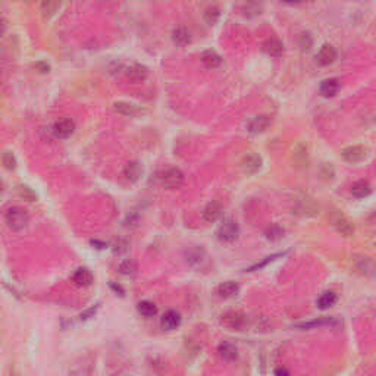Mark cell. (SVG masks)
Wrapping results in <instances>:
<instances>
[{
    "mask_svg": "<svg viewBox=\"0 0 376 376\" xmlns=\"http://www.w3.org/2000/svg\"><path fill=\"white\" fill-rule=\"evenodd\" d=\"M179 323H181V316H179V313H178V312H175V310H169V312H166V313L163 315V318L160 319V325H162V328H163V329H166V331L176 329V328L179 326Z\"/></svg>",
    "mask_w": 376,
    "mask_h": 376,
    "instance_id": "cell-11",
    "label": "cell"
},
{
    "mask_svg": "<svg viewBox=\"0 0 376 376\" xmlns=\"http://www.w3.org/2000/svg\"><path fill=\"white\" fill-rule=\"evenodd\" d=\"M74 130H75V125L68 118L57 121L56 124L53 125V134H55V137H57V138H68V137H71Z\"/></svg>",
    "mask_w": 376,
    "mask_h": 376,
    "instance_id": "cell-10",
    "label": "cell"
},
{
    "mask_svg": "<svg viewBox=\"0 0 376 376\" xmlns=\"http://www.w3.org/2000/svg\"><path fill=\"white\" fill-rule=\"evenodd\" d=\"M5 219H6L8 226H9L11 229H14V231H21V229H24L25 226L28 225V222H30L28 213H27L22 207L18 206L9 207V209L6 210Z\"/></svg>",
    "mask_w": 376,
    "mask_h": 376,
    "instance_id": "cell-1",
    "label": "cell"
},
{
    "mask_svg": "<svg viewBox=\"0 0 376 376\" xmlns=\"http://www.w3.org/2000/svg\"><path fill=\"white\" fill-rule=\"evenodd\" d=\"M219 15H221L219 9L215 8V6H212V8L206 9V12H205V21H206L209 25H213L219 19Z\"/></svg>",
    "mask_w": 376,
    "mask_h": 376,
    "instance_id": "cell-31",
    "label": "cell"
},
{
    "mask_svg": "<svg viewBox=\"0 0 376 376\" xmlns=\"http://www.w3.org/2000/svg\"><path fill=\"white\" fill-rule=\"evenodd\" d=\"M282 237H284V229L279 225H272L266 229V238L267 240L276 241V240H281Z\"/></svg>",
    "mask_w": 376,
    "mask_h": 376,
    "instance_id": "cell-30",
    "label": "cell"
},
{
    "mask_svg": "<svg viewBox=\"0 0 376 376\" xmlns=\"http://www.w3.org/2000/svg\"><path fill=\"white\" fill-rule=\"evenodd\" d=\"M141 166H140V163L138 162H130L127 166H125V169H124V173H125V176L130 179V181H137L138 178H140V175H141Z\"/></svg>",
    "mask_w": 376,
    "mask_h": 376,
    "instance_id": "cell-27",
    "label": "cell"
},
{
    "mask_svg": "<svg viewBox=\"0 0 376 376\" xmlns=\"http://www.w3.org/2000/svg\"><path fill=\"white\" fill-rule=\"evenodd\" d=\"M122 72L130 81H134V82L144 81L149 75V69L144 65H140V63H131V65L125 66Z\"/></svg>",
    "mask_w": 376,
    "mask_h": 376,
    "instance_id": "cell-5",
    "label": "cell"
},
{
    "mask_svg": "<svg viewBox=\"0 0 376 376\" xmlns=\"http://www.w3.org/2000/svg\"><path fill=\"white\" fill-rule=\"evenodd\" d=\"M6 27H8V22H6V19L3 18V17H0V36H3V34H5V31H6Z\"/></svg>",
    "mask_w": 376,
    "mask_h": 376,
    "instance_id": "cell-38",
    "label": "cell"
},
{
    "mask_svg": "<svg viewBox=\"0 0 376 376\" xmlns=\"http://www.w3.org/2000/svg\"><path fill=\"white\" fill-rule=\"evenodd\" d=\"M222 323L226 328L240 331L243 329L245 325V316L240 312H228L225 315H222Z\"/></svg>",
    "mask_w": 376,
    "mask_h": 376,
    "instance_id": "cell-9",
    "label": "cell"
},
{
    "mask_svg": "<svg viewBox=\"0 0 376 376\" xmlns=\"http://www.w3.org/2000/svg\"><path fill=\"white\" fill-rule=\"evenodd\" d=\"M363 266H358V269L361 270V272H364V273H373V262L370 260V259H367V257H364L363 260Z\"/></svg>",
    "mask_w": 376,
    "mask_h": 376,
    "instance_id": "cell-34",
    "label": "cell"
},
{
    "mask_svg": "<svg viewBox=\"0 0 376 376\" xmlns=\"http://www.w3.org/2000/svg\"><path fill=\"white\" fill-rule=\"evenodd\" d=\"M138 312L144 316V318H153L157 312L156 306L151 301H141L138 304Z\"/></svg>",
    "mask_w": 376,
    "mask_h": 376,
    "instance_id": "cell-29",
    "label": "cell"
},
{
    "mask_svg": "<svg viewBox=\"0 0 376 376\" xmlns=\"http://www.w3.org/2000/svg\"><path fill=\"white\" fill-rule=\"evenodd\" d=\"M160 184L166 188H178L184 182V173L179 169H166L159 176Z\"/></svg>",
    "mask_w": 376,
    "mask_h": 376,
    "instance_id": "cell-3",
    "label": "cell"
},
{
    "mask_svg": "<svg viewBox=\"0 0 376 376\" xmlns=\"http://www.w3.org/2000/svg\"><path fill=\"white\" fill-rule=\"evenodd\" d=\"M202 60H203V63L206 65L207 68H218L222 63V57L219 56L216 52H213V50L205 52L203 56H202Z\"/></svg>",
    "mask_w": 376,
    "mask_h": 376,
    "instance_id": "cell-24",
    "label": "cell"
},
{
    "mask_svg": "<svg viewBox=\"0 0 376 376\" xmlns=\"http://www.w3.org/2000/svg\"><path fill=\"white\" fill-rule=\"evenodd\" d=\"M281 256H284V253H279V254H273V256H270V257H266V260H263L262 263H257V264H254L253 267H250L248 270H256V269H260V267H263V266H266V264L269 263V262H273L276 257H281Z\"/></svg>",
    "mask_w": 376,
    "mask_h": 376,
    "instance_id": "cell-37",
    "label": "cell"
},
{
    "mask_svg": "<svg viewBox=\"0 0 376 376\" xmlns=\"http://www.w3.org/2000/svg\"><path fill=\"white\" fill-rule=\"evenodd\" d=\"M367 156V149L363 146H350L342 150V157L348 163H358Z\"/></svg>",
    "mask_w": 376,
    "mask_h": 376,
    "instance_id": "cell-8",
    "label": "cell"
},
{
    "mask_svg": "<svg viewBox=\"0 0 376 376\" xmlns=\"http://www.w3.org/2000/svg\"><path fill=\"white\" fill-rule=\"evenodd\" d=\"M262 157L259 156V154H254V153H251V154H247L244 156V159L241 160V169L244 173L247 175H253V173H256V172H259L260 168H262Z\"/></svg>",
    "mask_w": 376,
    "mask_h": 376,
    "instance_id": "cell-7",
    "label": "cell"
},
{
    "mask_svg": "<svg viewBox=\"0 0 376 376\" xmlns=\"http://www.w3.org/2000/svg\"><path fill=\"white\" fill-rule=\"evenodd\" d=\"M119 270H121L124 275H132V273L137 270V264L134 263L132 260H127V262H124V263L121 264Z\"/></svg>",
    "mask_w": 376,
    "mask_h": 376,
    "instance_id": "cell-32",
    "label": "cell"
},
{
    "mask_svg": "<svg viewBox=\"0 0 376 376\" xmlns=\"http://www.w3.org/2000/svg\"><path fill=\"white\" fill-rule=\"evenodd\" d=\"M205 259H206V254H205V251H203L202 248L196 247V248L188 250V256H187L188 263L199 266V264H202V262H203Z\"/></svg>",
    "mask_w": 376,
    "mask_h": 376,
    "instance_id": "cell-26",
    "label": "cell"
},
{
    "mask_svg": "<svg viewBox=\"0 0 376 376\" xmlns=\"http://www.w3.org/2000/svg\"><path fill=\"white\" fill-rule=\"evenodd\" d=\"M269 125H270V119L267 116H256L247 124V130L253 134H259V132L266 131Z\"/></svg>",
    "mask_w": 376,
    "mask_h": 376,
    "instance_id": "cell-12",
    "label": "cell"
},
{
    "mask_svg": "<svg viewBox=\"0 0 376 376\" xmlns=\"http://www.w3.org/2000/svg\"><path fill=\"white\" fill-rule=\"evenodd\" d=\"M238 284H235L234 281H226L222 282L221 285H219V288H218V293H219V296L221 297H224V299H228V297H232V296H235L237 293H238Z\"/></svg>",
    "mask_w": 376,
    "mask_h": 376,
    "instance_id": "cell-22",
    "label": "cell"
},
{
    "mask_svg": "<svg viewBox=\"0 0 376 376\" xmlns=\"http://www.w3.org/2000/svg\"><path fill=\"white\" fill-rule=\"evenodd\" d=\"M263 50L264 53H267L269 56L278 57L281 56L282 52H284V46H282V43L279 40H276V38H269L267 41H264Z\"/></svg>",
    "mask_w": 376,
    "mask_h": 376,
    "instance_id": "cell-18",
    "label": "cell"
},
{
    "mask_svg": "<svg viewBox=\"0 0 376 376\" xmlns=\"http://www.w3.org/2000/svg\"><path fill=\"white\" fill-rule=\"evenodd\" d=\"M172 40L178 47H184L191 41V36L185 27H178L172 31Z\"/></svg>",
    "mask_w": 376,
    "mask_h": 376,
    "instance_id": "cell-17",
    "label": "cell"
},
{
    "mask_svg": "<svg viewBox=\"0 0 376 376\" xmlns=\"http://www.w3.org/2000/svg\"><path fill=\"white\" fill-rule=\"evenodd\" d=\"M337 300H338V297L335 293L326 291L318 299V306H319V309H328V307H332L337 303Z\"/></svg>",
    "mask_w": 376,
    "mask_h": 376,
    "instance_id": "cell-25",
    "label": "cell"
},
{
    "mask_svg": "<svg viewBox=\"0 0 376 376\" xmlns=\"http://www.w3.org/2000/svg\"><path fill=\"white\" fill-rule=\"evenodd\" d=\"M59 9H60V3L59 2H50V0H47V2H43L40 5V12L44 17V19H50L52 17H55L57 12H59Z\"/></svg>",
    "mask_w": 376,
    "mask_h": 376,
    "instance_id": "cell-19",
    "label": "cell"
},
{
    "mask_svg": "<svg viewBox=\"0 0 376 376\" xmlns=\"http://www.w3.org/2000/svg\"><path fill=\"white\" fill-rule=\"evenodd\" d=\"M113 109L121 115H125V116H135V115L143 113V109L140 106L128 103V102H118L113 105Z\"/></svg>",
    "mask_w": 376,
    "mask_h": 376,
    "instance_id": "cell-14",
    "label": "cell"
},
{
    "mask_svg": "<svg viewBox=\"0 0 376 376\" xmlns=\"http://www.w3.org/2000/svg\"><path fill=\"white\" fill-rule=\"evenodd\" d=\"M338 91V79L331 78V79H325L320 85V93L325 97H334Z\"/></svg>",
    "mask_w": 376,
    "mask_h": 376,
    "instance_id": "cell-20",
    "label": "cell"
},
{
    "mask_svg": "<svg viewBox=\"0 0 376 376\" xmlns=\"http://www.w3.org/2000/svg\"><path fill=\"white\" fill-rule=\"evenodd\" d=\"M275 376H291V375H290V372H288L287 369L279 367V369H276V370H275Z\"/></svg>",
    "mask_w": 376,
    "mask_h": 376,
    "instance_id": "cell-39",
    "label": "cell"
},
{
    "mask_svg": "<svg viewBox=\"0 0 376 376\" xmlns=\"http://www.w3.org/2000/svg\"><path fill=\"white\" fill-rule=\"evenodd\" d=\"M3 163H5V166H6L8 169H14V168H15V159H14L12 153L6 151V153L3 154Z\"/></svg>",
    "mask_w": 376,
    "mask_h": 376,
    "instance_id": "cell-35",
    "label": "cell"
},
{
    "mask_svg": "<svg viewBox=\"0 0 376 376\" xmlns=\"http://www.w3.org/2000/svg\"><path fill=\"white\" fill-rule=\"evenodd\" d=\"M19 194H21V196H22L24 199H28L30 202H33V200L36 199L34 193H33V191H31L30 188L24 187V185H21V187H19Z\"/></svg>",
    "mask_w": 376,
    "mask_h": 376,
    "instance_id": "cell-36",
    "label": "cell"
},
{
    "mask_svg": "<svg viewBox=\"0 0 376 376\" xmlns=\"http://www.w3.org/2000/svg\"><path fill=\"white\" fill-rule=\"evenodd\" d=\"M332 225L335 226V229L344 237H351L354 234V226L351 224V221L341 213H335L332 216Z\"/></svg>",
    "mask_w": 376,
    "mask_h": 376,
    "instance_id": "cell-6",
    "label": "cell"
},
{
    "mask_svg": "<svg viewBox=\"0 0 376 376\" xmlns=\"http://www.w3.org/2000/svg\"><path fill=\"white\" fill-rule=\"evenodd\" d=\"M370 191H372V188H370V185L367 182H364V181H357V182H354L351 185V194L354 197H357V199H363V197L369 196Z\"/></svg>",
    "mask_w": 376,
    "mask_h": 376,
    "instance_id": "cell-23",
    "label": "cell"
},
{
    "mask_svg": "<svg viewBox=\"0 0 376 376\" xmlns=\"http://www.w3.org/2000/svg\"><path fill=\"white\" fill-rule=\"evenodd\" d=\"M300 47L303 50H309L310 47H312V44H313V38L310 34H307V33H303L300 36Z\"/></svg>",
    "mask_w": 376,
    "mask_h": 376,
    "instance_id": "cell-33",
    "label": "cell"
},
{
    "mask_svg": "<svg viewBox=\"0 0 376 376\" xmlns=\"http://www.w3.org/2000/svg\"><path fill=\"white\" fill-rule=\"evenodd\" d=\"M218 353H219L221 357L225 358V360H234V358H237V356H238L237 347H235L234 344H231V342H224V344H221L219 348H218Z\"/></svg>",
    "mask_w": 376,
    "mask_h": 376,
    "instance_id": "cell-21",
    "label": "cell"
},
{
    "mask_svg": "<svg viewBox=\"0 0 376 376\" xmlns=\"http://www.w3.org/2000/svg\"><path fill=\"white\" fill-rule=\"evenodd\" d=\"M294 162L297 163V166H307V149L306 146L299 144L294 149Z\"/></svg>",
    "mask_w": 376,
    "mask_h": 376,
    "instance_id": "cell-28",
    "label": "cell"
},
{
    "mask_svg": "<svg viewBox=\"0 0 376 376\" xmlns=\"http://www.w3.org/2000/svg\"><path fill=\"white\" fill-rule=\"evenodd\" d=\"M238 234H240L238 224H237L235 221H232V219L225 221V222L221 225L219 231H218L219 240H221V241H225V243H232V241H235L237 237H238Z\"/></svg>",
    "mask_w": 376,
    "mask_h": 376,
    "instance_id": "cell-4",
    "label": "cell"
},
{
    "mask_svg": "<svg viewBox=\"0 0 376 376\" xmlns=\"http://www.w3.org/2000/svg\"><path fill=\"white\" fill-rule=\"evenodd\" d=\"M222 215V206L218 203V202H212L209 203L203 212V216H205V221L206 222H216Z\"/></svg>",
    "mask_w": 376,
    "mask_h": 376,
    "instance_id": "cell-15",
    "label": "cell"
},
{
    "mask_svg": "<svg viewBox=\"0 0 376 376\" xmlns=\"http://www.w3.org/2000/svg\"><path fill=\"white\" fill-rule=\"evenodd\" d=\"M320 212V206L312 199L309 197H303V199H299L294 206H293V213L299 215V216H303V218H313V216H318Z\"/></svg>",
    "mask_w": 376,
    "mask_h": 376,
    "instance_id": "cell-2",
    "label": "cell"
},
{
    "mask_svg": "<svg viewBox=\"0 0 376 376\" xmlns=\"http://www.w3.org/2000/svg\"><path fill=\"white\" fill-rule=\"evenodd\" d=\"M72 281L75 282L78 287H88L93 282V275H91V272L88 269L79 267L72 275Z\"/></svg>",
    "mask_w": 376,
    "mask_h": 376,
    "instance_id": "cell-16",
    "label": "cell"
},
{
    "mask_svg": "<svg viewBox=\"0 0 376 376\" xmlns=\"http://www.w3.org/2000/svg\"><path fill=\"white\" fill-rule=\"evenodd\" d=\"M318 63L322 65V66H326V65H331L335 59H337V52L332 46H323L318 53Z\"/></svg>",
    "mask_w": 376,
    "mask_h": 376,
    "instance_id": "cell-13",
    "label": "cell"
}]
</instances>
